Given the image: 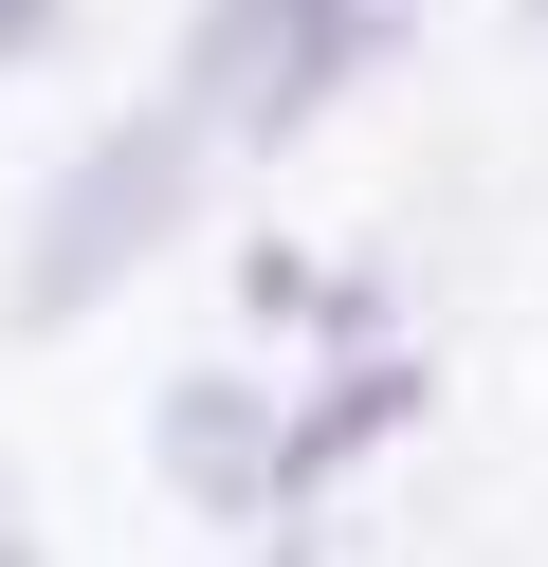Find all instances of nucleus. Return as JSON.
Here are the masks:
<instances>
[{"label":"nucleus","mask_w":548,"mask_h":567,"mask_svg":"<svg viewBox=\"0 0 548 567\" xmlns=\"http://www.w3.org/2000/svg\"><path fill=\"white\" fill-rule=\"evenodd\" d=\"M183 202H201V128L183 111H146V128H110L92 165H73L55 202H37V257H19V311L37 330H73V311H110L146 257L183 238Z\"/></svg>","instance_id":"obj_1"},{"label":"nucleus","mask_w":548,"mask_h":567,"mask_svg":"<svg viewBox=\"0 0 548 567\" xmlns=\"http://www.w3.org/2000/svg\"><path fill=\"white\" fill-rule=\"evenodd\" d=\"M365 38H384V0H201V38H183V128L275 147V128H311V92L348 74Z\"/></svg>","instance_id":"obj_2"},{"label":"nucleus","mask_w":548,"mask_h":567,"mask_svg":"<svg viewBox=\"0 0 548 567\" xmlns=\"http://www.w3.org/2000/svg\"><path fill=\"white\" fill-rule=\"evenodd\" d=\"M165 476L201 494V513H275V421H256L238 384H165Z\"/></svg>","instance_id":"obj_3"},{"label":"nucleus","mask_w":548,"mask_h":567,"mask_svg":"<svg viewBox=\"0 0 548 567\" xmlns=\"http://www.w3.org/2000/svg\"><path fill=\"white\" fill-rule=\"evenodd\" d=\"M384 421H421V367H348V384H329V403H311V421L275 440V494H311L329 457H365Z\"/></svg>","instance_id":"obj_4"},{"label":"nucleus","mask_w":548,"mask_h":567,"mask_svg":"<svg viewBox=\"0 0 548 567\" xmlns=\"http://www.w3.org/2000/svg\"><path fill=\"white\" fill-rule=\"evenodd\" d=\"M37 19H73V0H0V55H19V38H37Z\"/></svg>","instance_id":"obj_5"}]
</instances>
